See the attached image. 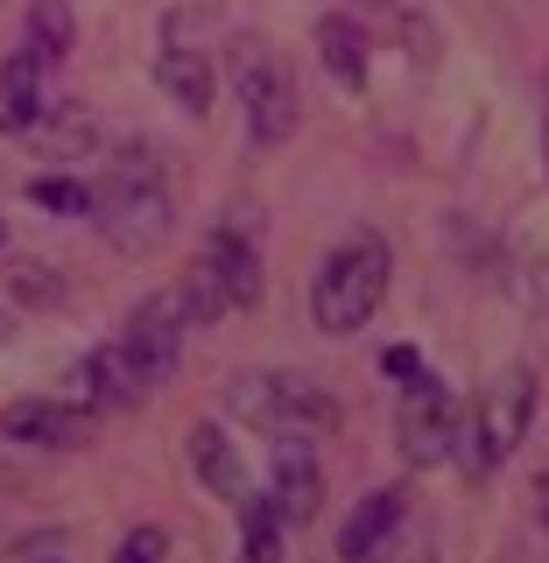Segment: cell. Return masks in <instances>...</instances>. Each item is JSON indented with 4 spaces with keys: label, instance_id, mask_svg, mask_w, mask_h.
Returning a JSON list of instances; mask_svg holds the SVG:
<instances>
[{
    "label": "cell",
    "instance_id": "obj_1",
    "mask_svg": "<svg viewBox=\"0 0 549 563\" xmlns=\"http://www.w3.org/2000/svg\"><path fill=\"white\" fill-rule=\"evenodd\" d=\"M85 219H92L99 240L113 246V254H128V261L163 254L169 233H176V205H169L163 176L149 169V148H134V155L120 148V169L92 184V211H85Z\"/></svg>",
    "mask_w": 549,
    "mask_h": 563
},
{
    "label": "cell",
    "instance_id": "obj_2",
    "mask_svg": "<svg viewBox=\"0 0 549 563\" xmlns=\"http://www.w3.org/2000/svg\"><path fill=\"white\" fill-rule=\"evenodd\" d=\"M387 282H395V254L374 225L345 233L339 246L325 254V268L310 282V317L325 339H352V331L374 324V310L387 303Z\"/></svg>",
    "mask_w": 549,
    "mask_h": 563
},
{
    "label": "cell",
    "instance_id": "obj_3",
    "mask_svg": "<svg viewBox=\"0 0 549 563\" xmlns=\"http://www.w3.org/2000/svg\"><path fill=\"white\" fill-rule=\"evenodd\" d=\"M219 401H226L233 422H246V430H261V437H325V430H339V401L310 374H275V366L233 374Z\"/></svg>",
    "mask_w": 549,
    "mask_h": 563
},
{
    "label": "cell",
    "instance_id": "obj_4",
    "mask_svg": "<svg viewBox=\"0 0 549 563\" xmlns=\"http://www.w3.org/2000/svg\"><path fill=\"white\" fill-rule=\"evenodd\" d=\"M528 422H536V366H507V374L486 380L472 422H458V444H465V451H458V465H465L472 479H493V472L521 451Z\"/></svg>",
    "mask_w": 549,
    "mask_h": 563
},
{
    "label": "cell",
    "instance_id": "obj_5",
    "mask_svg": "<svg viewBox=\"0 0 549 563\" xmlns=\"http://www.w3.org/2000/svg\"><path fill=\"white\" fill-rule=\"evenodd\" d=\"M233 92H240V113H246V134L261 141V148H282V141L296 134V120H304V99H296V78L289 64L275 57L261 35H246L233 43Z\"/></svg>",
    "mask_w": 549,
    "mask_h": 563
},
{
    "label": "cell",
    "instance_id": "obj_6",
    "mask_svg": "<svg viewBox=\"0 0 549 563\" xmlns=\"http://www.w3.org/2000/svg\"><path fill=\"white\" fill-rule=\"evenodd\" d=\"M395 451L409 472H430L444 465V457H458V401L451 387L437 374H416L409 387H402L395 401Z\"/></svg>",
    "mask_w": 549,
    "mask_h": 563
},
{
    "label": "cell",
    "instance_id": "obj_7",
    "mask_svg": "<svg viewBox=\"0 0 549 563\" xmlns=\"http://www.w3.org/2000/svg\"><path fill=\"white\" fill-rule=\"evenodd\" d=\"M149 395H155V380L141 374V360L120 339L78 352V360H70V374H64V387H57V401H70V409H85V416L134 409V401H149Z\"/></svg>",
    "mask_w": 549,
    "mask_h": 563
},
{
    "label": "cell",
    "instance_id": "obj_8",
    "mask_svg": "<svg viewBox=\"0 0 549 563\" xmlns=\"http://www.w3.org/2000/svg\"><path fill=\"white\" fill-rule=\"evenodd\" d=\"M184 331H190V317H184V296L176 289H155V296H141V303L128 310V324H120V345L141 360V374L155 380V395L176 380V366H184Z\"/></svg>",
    "mask_w": 549,
    "mask_h": 563
},
{
    "label": "cell",
    "instance_id": "obj_9",
    "mask_svg": "<svg viewBox=\"0 0 549 563\" xmlns=\"http://www.w3.org/2000/svg\"><path fill=\"white\" fill-rule=\"evenodd\" d=\"M198 254L211 261V275L226 282L233 310H254V303H261V289H268V268H261V225H254V205H246V225L226 211V225H211Z\"/></svg>",
    "mask_w": 549,
    "mask_h": 563
},
{
    "label": "cell",
    "instance_id": "obj_10",
    "mask_svg": "<svg viewBox=\"0 0 549 563\" xmlns=\"http://www.w3.org/2000/svg\"><path fill=\"white\" fill-rule=\"evenodd\" d=\"M268 507L282 515V528H310L317 515H325V465L310 457V437H275Z\"/></svg>",
    "mask_w": 549,
    "mask_h": 563
},
{
    "label": "cell",
    "instance_id": "obj_11",
    "mask_svg": "<svg viewBox=\"0 0 549 563\" xmlns=\"http://www.w3.org/2000/svg\"><path fill=\"white\" fill-rule=\"evenodd\" d=\"M92 430H99V416L70 409L57 395H29L14 409H0V437L29 451H78V444H92Z\"/></svg>",
    "mask_w": 549,
    "mask_h": 563
},
{
    "label": "cell",
    "instance_id": "obj_12",
    "mask_svg": "<svg viewBox=\"0 0 549 563\" xmlns=\"http://www.w3.org/2000/svg\"><path fill=\"white\" fill-rule=\"evenodd\" d=\"M29 148H35V163H50V169L85 163V155L99 148V113H92L85 99L43 106V113H35V128H29Z\"/></svg>",
    "mask_w": 549,
    "mask_h": 563
},
{
    "label": "cell",
    "instance_id": "obj_13",
    "mask_svg": "<svg viewBox=\"0 0 549 563\" xmlns=\"http://www.w3.org/2000/svg\"><path fill=\"white\" fill-rule=\"evenodd\" d=\"M409 486H381V493H366L360 507H352V521L339 528V563H366L374 550H387L395 542V528L409 521Z\"/></svg>",
    "mask_w": 549,
    "mask_h": 563
},
{
    "label": "cell",
    "instance_id": "obj_14",
    "mask_svg": "<svg viewBox=\"0 0 549 563\" xmlns=\"http://www.w3.org/2000/svg\"><path fill=\"white\" fill-rule=\"evenodd\" d=\"M184 457H190V472H198V486L219 493L226 507L246 493V465H240V444L226 437V422H190V430H184Z\"/></svg>",
    "mask_w": 549,
    "mask_h": 563
},
{
    "label": "cell",
    "instance_id": "obj_15",
    "mask_svg": "<svg viewBox=\"0 0 549 563\" xmlns=\"http://www.w3.org/2000/svg\"><path fill=\"white\" fill-rule=\"evenodd\" d=\"M0 296H8V310H35V317H57L70 303V275L50 268V261L35 254H0Z\"/></svg>",
    "mask_w": 549,
    "mask_h": 563
},
{
    "label": "cell",
    "instance_id": "obj_16",
    "mask_svg": "<svg viewBox=\"0 0 549 563\" xmlns=\"http://www.w3.org/2000/svg\"><path fill=\"white\" fill-rule=\"evenodd\" d=\"M310 43H317V64L331 70V85H345V92H366V78H374V57H366V29L352 22V14H317Z\"/></svg>",
    "mask_w": 549,
    "mask_h": 563
},
{
    "label": "cell",
    "instance_id": "obj_17",
    "mask_svg": "<svg viewBox=\"0 0 549 563\" xmlns=\"http://www.w3.org/2000/svg\"><path fill=\"white\" fill-rule=\"evenodd\" d=\"M155 85L169 92V106H176L184 120H205V113H211V64L198 57V49L169 43L163 57H155Z\"/></svg>",
    "mask_w": 549,
    "mask_h": 563
},
{
    "label": "cell",
    "instance_id": "obj_18",
    "mask_svg": "<svg viewBox=\"0 0 549 563\" xmlns=\"http://www.w3.org/2000/svg\"><path fill=\"white\" fill-rule=\"evenodd\" d=\"M43 78L50 70L29 57H8L0 64V134H29L35 128V113H43Z\"/></svg>",
    "mask_w": 549,
    "mask_h": 563
},
{
    "label": "cell",
    "instance_id": "obj_19",
    "mask_svg": "<svg viewBox=\"0 0 549 563\" xmlns=\"http://www.w3.org/2000/svg\"><path fill=\"white\" fill-rule=\"evenodd\" d=\"M240 515V563H282V550H289V528H282V515L268 507V493L246 486L233 500Z\"/></svg>",
    "mask_w": 549,
    "mask_h": 563
},
{
    "label": "cell",
    "instance_id": "obj_20",
    "mask_svg": "<svg viewBox=\"0 0 549 563\" xmlns=\"http://www.w3.org/2000/svg\"><path fill=\"white\" fill-rule=\"evenodd\" d=\"M29 57L43 64V70H57L64 57H70V43H78V22H70V0H29Z\"/></svg>",
    "mask_w": 549,
    "mask_h": 563
},
{
    "label": "cell",
    "instance_id": "obj_21",
    "mask_svg": "<svg viewBox=\"0 0 549 563\" xmlns=\"http://www.w3.org/2000/svg\"><path fill=\"white\" fill-rule=\"evenodd\" d=\"M176 296H184V317H190V324H219V317H233V296H226V282L211 275V261H205V254L184 268Z\"/></svg>",
    "mask_w": 549,
    "mask_h": 563
},
{
    "label": "cell",
    "instance_id": "obj_22",
    "mask_svg": "<svg viewBox=\"0 0 549 563\" xmlns=\"http://www.w3.org/2000/svg\"><path fill=\"white\" fill-rule=\"evenodd\" d=\"M29 205L57 211V219H85V211H92V184H78V176H35Z\"/></svg>",
    "mask_w": 549,
    "mask_h": 563
},
{
    "label": "cell",
    "instance_id": "obj_23",
    "mask_svg": "<svg viewBox=\"0 0 549 563\" xmlns=\"http://www.w3.org/2000/svg\"><path fill=\"white\" fill-rule=\"evenodd\" d=\"M169 556V536L155 521H141V528H128V542L113 550V563H163Z\"/></svg>",
    "mask_w": 549,
    "mask_h": 563
},
{
    "label": "cell",
    "instance_id": "obj_24",
    "mask_svg": "<svg viewBox=\"0 0 549 563\" xmlns=\"http://www.w3.org/2000/svg\"><path fill=\"white\" fill-rule=\"evenodd\" d=\"M381 374H387V380H416V374H422V352H416V345H387V352H381Z\"/></svg>",
    "mask_w": 549,
    "mask_h": 563
},
{
    "label": "cell",
    "instance_id": "obj_25",
    "mask_svg": "<svg viewBox=\"0 0 549 563\" xmlns=\"http://www.w3.org/2000/svg\"><path fill=\"white\" fill-rule=\"evenodd\" d=\"M536 521L549 528V472H542V479H536Z\"/></svg>",
    "mask_w": 549,
    "mask_h": 563
},
{
    "label": "cell",
    "instance_id": "obj_26",
    "mask_svg": "<svg viewBox=\"0 0 549 563\" xmlns=\"http://www.w3.org/2000/svg\"><path fill=\"white\" fill-rule=\"evenodd\" d=\"M366 563H437V556H430V550H416V556H387V550H374Z\"/></svg>",
    "mask_w": 549,
    "mask_h": 563
},
{
    "label": "cell",
    "instance_id": "obj_27",
    "mask_svg": "<svg viewBox=\"0 0 549 563\" xmlns=\"http://www.w3.org/2000/svg\"><path fill=\"white\" fill-rule=\"evenodd\" d=\"M14 317H22V310H8V303H0V345L14 339Z\"/></svg>",
    "mask_w": 549,
    "mask_h": 563
},
{
    "label": "cell",
    "instance_id": "obj_28",
    "mask_svg": "<svg viewBox=\"0 0 549 563\" xmlns=\"http://www.w3.org/2000/svg\"><path fill=\"white\" fill-rule=\"evenodd\" d=\"M14 563H70V556H57V550H35V556H14Z\"/></svg>",
    "mask_w": 549,
    "mask_h": 563
},
{
    "label": "cell",
    "instance_id": "obj_29",
    "mask_svg": "<svg viewBox=\"0 0 549 563\" xmlns=\"http://www.w3.org/2000/svg\"><path fill=\"white\" fill-rule=\"evenodd\" d=\"M8 240H14V233H8V211H0V254H8Z\"/></svg>",
    "mask_w": 549,
    "mask_h": 563
},
{
    "label": "cell",
    "instance_id": "obj_30",
    "mask_svg": "<svg viewBox=\"0 0 549 563\" xmlns=\"http://www.w3.org/2000/svg\"><path fill=\"white\" fill-rule=\"evenodd\" d=\"M374 8H402V0H374Z\"/></svg>",
    "mask_w": 549,
    "mask_h": 563
}]
</instances>
